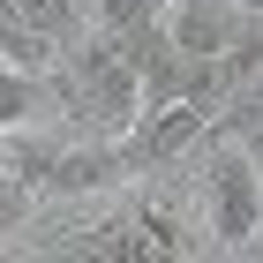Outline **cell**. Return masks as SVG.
Instances as JSON below:
<instances>
[{
    "instance_id": "1",
    "label": "cell",
    "mask_w": 263,
    "mask_h": 263,
    "mask_svg": "<svg viewBox=\"0 0 263 263\" xmlns=\"http://www.w3.org/2000/svg\"><path fill=\"white\" fill-rule=\"evenodd\" d=\"M196 203H203V226H211L218 256H241L248 233L263 226V165L233 128H211V143H203V196Z\"/></svg>"
},
{
    "instance_id": "2",
    "label": "cell",
    "mask_w": 263,
    "mask_h": 263,
    "mask_svg": "<svg viewBox=\"0 0 263 263\" xmlns=\"http://www.w3.org/2000/svg\"><path fill=\"white\" fill-rule=\"evenodd\" d=\"M68 90H76L90 136H128V128L143 121V68L128 61L121 30H105V23L76 45V61H68Z\"/></svg>"
},
{
    "instance_id": "3",
    "label": "cell",
    "mask_w": 263,
    "mask_h": 263,
    "mask_svg": "<svg viewBox=\"0 0 263 263\" xmlns=\"http://www.w3.org/2000/svg\"><path fill=\"white\" fill-rule=\"evenodd\" d=\"M211 128H218V105L181 98V105H158V113H143V121L128 128L121 143H128V165H136V173H173L188 151H203V143H211Z\"/></svg>"
},
{
    "instance_id": "4",
    "label": "cell",
    "mask_w": 263,
    "mask_h": 263,
    "mask_svg": "<svg viewBox=\"0 0 263 263\" xmlns=\"http://www.w3.org/2000/svg\"><path fill=\"white\" fill-rule=\"evenodd\" d=\"M248 23H256L248 0H173L165 8V30H173V45H181L188 61H226Z\"/></svg>"
},
{
    "instance_id": "5",
    "label": "cell",
    "mask_w": 263,
    "mask_h": 263,
    "mask_svg": "<svg viewBox=\"0 0 263 263\" xmlns=\"http://www.w3.org/2000/svg\"><path fill=\"white\" fill-rule=\"evenodd\" d=\"M61 151H68V143H61V136H45L38 121H30V128H8V158H0V173H8L15 188H30V196H45V188H53Z\"/></svg>"
},
{
    "instance_id": "6",
    "label": "cell",
    "mask_w": 263,
    "mask_h": 263,
    "mask_svg": "<svg viewBox=\"0 0 263 263\" xmlns=\"http://www.w3.org/2000/svg\"><path fill=\"white\" fill-rule=\"evenodd\" d=\"M0 61H8V68H30V76H53V61H61V38H53V30H38L30 15H15V8H8V23H0Z\"/></svg>"
},
{
    "instance_id": "7",
    "label": "cell",
    "mask_w": 263,
    "mask_h": 263,
    "mask_svg": "<svg viewBox=\"0 0 263 263\" xmlns=\"http://www.w3.org/2000/svg\"><path fill=\"white\" fill-rule=\"evenodd\" d=\"M30 121H45V76L8 68L0 76V128H30Z\"/></svg>"
},
{
    "instance_id": "8",
    "label": "cell",
    "mask_w": 263,
    "mask_h": 263,
    "mask_svg": "<svg viewBox=\"0 0 263 263\" xmlns=\"http://www.w3.org/2000/svg\"><path fill=\"white\" fill-rule=\"evenodd\" d=\"M165 8L173 0H90V23H105V30H151V23H165Z\"/></svg>"
},
{
    "instance_id": "9",
    "label": "cell",
    "mask_w": 263,
    "mask_h": 263,
    "mask_svg": "<svg viewBox=\"0 0 263 263\" xmlns=\"http://www.w3.org/2000/svg\"><path fill=\"white\" fill-rule=\"evenodd\" d=\"M8 8H15V15H30L38 30H53L61 45H68V30L83 23V0H8Z\"/></svg>"
},
{
    "instance_id": "10",
    "label": "cell",
    "mask_w": 263,
    "mask_h": 263,
    "mask_svg": "<svg viewBox=\"0 0 263 263\" xmlns=\"http://www.w3.org/2000/svg\"><path fill=\"white\" fill-rule=\"evenodd\" d=\"M218 128H233V136H248V128H263V68L226 98V113H218Z\"/></svg>"
},
{
    "instance_id": "11",
    "label": "cell",
    "mask_w": 263,
    "mask_h": 263,
    "mask_svg": "<svg viewBox=\"0 0 263 263\" xmlns=\"http://www.w3.org/2000/svg\"><path fill=\"white\" fill-rule=\"evenodd\" d=\"M241 256H248V263H263V226L248 233V248H241Z\"/></svg>"
},
{
    "instance_id": "12",
    "label": "cell",
    "mask_w": 263,
    "mask_h": 263,
    "mask_svg": "<svg viewBox=\"0 0 263 263\" xmlns=\"http://www.w3.org/2000/svg\"><path fill=\"white\" fill-rule=\"evenodd\" d=\"M241 143H248V151H256V165H263V128H248V136H241Z\"/></svg>"
}]
</instances>
